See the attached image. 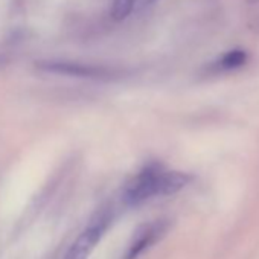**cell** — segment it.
<instances>
[{
  "mask_svg": "<svg viewBox=\"0 0 259 259\" xmlns=\"http://www.w3.org/2000/svg\"><path fill=\"white\" fill-rule=\"evenodd\" d=\"M191 180L192 177L186 172L169 171L159 163H150L126 185L123 198L126 204L138 206L156 197L177 194Z\"/></svg>",
  "mask_w": 259,
  "mask_h": 259,
  "instance_id": "1",
  "label": "cell"
},
{
  "mask_svg": "<svg viewBox=\"0 0 259 259\" xmlns=\"http://www.w3.org/2000/svg\"><path fill=\"white\" fill-rule=\"evenodd\" d=\"M111 221L110 212L102 210L99 212L90 224L82 230V233L78 236V239L73 242L67 253V259H87L90 253L95 250L98 242L102 239L105 230L108 229V224Z\"/></svg>",
  "mask_w": 259,
  "mask_h": 259,
  "instance_id": "2",
  "label": "cell"
},
{
  "mask_svg": "<svg viewBox=\"0 0 259 259\" xmlns=\"http://www.w3.org/2000/svg\"><path fill=\"white\" fill-rule=\"evenodd\" d=\"M37 67L45 72L76 76V78L107 79V78L113 76V72H110L108 69L87 66V64H81V63H72V61H40V63H37Z\"/></svg>",
  "mask_w": 259,
  "mask_h": 259,
  "instance_id": "3",
  "label": "cell"
},
{
  "mask_svg": "<svg viewBox=\"0 0 259 259\" xmlns=\"http://www.w3.org/2000/svg\"><path fill=\"white\" fill-rule=\"evenodd\" d=\"M169 223L166 220H157L150 224L141 226L136 232L135 236L130 242L128 251H126V259H138L147 248H150L153 244H156L168 230Z\"/></svg>",
  "mask_w": 259,
  "mask_h": 259,
  "instance_id": "4",
  "label": "cell"
},
{
  "mask_svg": "<svg viewBox=\"0 0 259 259\" xmlns=\"http://www.w3.org/2000/svg\"><path fill=\"white\" fill-rule=\"evenodd\" d=\"M247 60H248V55L245 51L232 49V51L223 54L212 64V69L215 72H232V70H236V69H241L242 66H245Z\"/></svg>",
  "mask_w": 259,
  "mask_h": 259,
  "instance_id": "5",
  "label": "cell"
},
{
  "mask_svg": "<svg viewBox=\"0 0 259 259\" xmlns=\"http://www.w3.org/2000/svg\"><path fill=\"white\" fill-rule=\"evenodd\" d=\"M138 0H113L111 4V11L110 16L114 22H122L125 20L130 14H132L135 4Z\"/></svg>",
  "mask_w": 259,
  "mask_h": 259,
  "instance_id": "6",
  "label": "cell"
},
{
  "mask_svg": "<svg viewBox=\"0 0 259 259\" xmlns=\"http://www.w3.org/2000/svg\"><path fill=\"white\" fill-rule=\"evenodd\" d=\"M247 2H248V4H257L259 0H247Z\"/></svg>",
  "mask_w": 259,
  "mask_h": 259,
  "instance_id": "7",
  "label": "cell"
},
{
  "mask_svg": "<svg viewBox=\"0 0 259 259\" xmlns=\"http://www.w3.org/2000/svg\"><path fill=\"white\" fill-rule=\"evenodd\" d=\"M148 2H150V4H153V2H156V0H148Z\"/></svg>",
  "mask_w": 259,
  "mask_h": 259,
  "instance_id": "8",
  "label": "cell"
}]
</instances>
